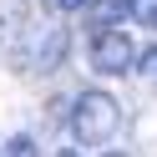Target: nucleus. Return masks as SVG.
Listing matches in <instances>:
<instances>
[{
  "label": "nucleus",
  "instance_id": "7",
  "mask_svg": "<svg viewBox=\"0 0 157 157\" xmlns=\"http://www.w3.org/2000/svg\"><path fill=\"white\" fill-rule=\"evenodd\" d=\"M137 71H142L147 81L157 86V46H152V51H142V66H137Z\"/></svg>",
  "mask_w": 157,
  "mask_h": 157
},
{
  "label": "nucleus",
  "instance_id": "8",
  "mask_svg": "<svg viewBox=\"0 0 157 157\" xmlns=\"http://www.w3.org/2000/svg\"><path fill=\"white\" fill-rule=\"evenodd\" d=\"M61 10H91V0H56Z\"/></svg>",
  "mask_w": 157,
  "mask_h": 157
},
{
  "label": "nucleus",
  "instance_id": "6",
  "mask_svg": "<svg viewBox=\"0 0 157 157\" xmlns=\"http://www.w3.org/2000/svg\"><path fill=\"white\" fill-rule=\"evenodd\" d=\"M5 157H36V142H31L25 132H15L10 142H5Z\"/></svg>",
  "mask_w": 157,
  "mask_h": 157
},
{
  "label": "nucleus",
  "instance_id": "3",
  "mask_svg": "<svg viewBox=\"0 0 157 157\" xmlns=\"http://www.w3.org/2000/svg\"><path fill=\"white\" fill-rule=\"evenodd\" d=\"M61 56H66V31H61V25H51V31H46V46L36 51V71H56Z\"/></svg>",
  "mask_w": 157,
  "mask_h": 157
},
{
  "label": "nucleus",
  "instance_id": "1",
  "mask_svg": "<svg viewBox=\"0 0 157 157\" xmlns=\"http://www.w3.org/2000/svg\"><path fill=\"white\" fill-rule=\"evenodd\" d=\"M117 122H122V106L106 91H81V101H76V112H71V137L81 147H101V142H112Z\"/></svg>",
  "mask_w": 157,
  "mask_h": 157
},
{
  "label": "nucleus",
  "instance_id": "9",
  "mask_svg": "<svg viewBox=\"0 0 157 157\" xmlns=\"http://www.w3.org/2000/svg\"><path fill=\"white\" fill-rule=\"evenodd\" d=\"M56 157H81V152H76V147H61V152H56Z\"/></svg>",
  "mask_w": 157,
  "mask_h": 157
},
{
  "label": "nucleus",
  "instance_id": "2",
  "mask_svg": "<svg viewBox=\"0 0 157 157\" xmlns=\"http://www.w3.org/2000/svg\"><path fill=\"white\" fill-rule=\"evenodd\" d=\"M91 66L101 76H127L137 66V46H132V36L127 31H117V25H101L96 31V41H91Z\"/></svg>",
  "mask_w": 157,
  "mask_h": 157
},
{
  "label": "nucleus",
  "instance_id": "5",
  "mask_svg": "<svg viewBox=\"0 0 157 157\" xmlns=\"http://www.w3.org/2000/svg\"><path fill=\"white\" fill-rule=\"evenodd\" d=\"M96 5V15H101V25H112L117 15H127V0H91Z\"/></svg>",
  "mask_w": 157,
  "mask_h": 157
},
{
  "label": "nucleus",
  "instance_id": "4",
  "mask_svg": "<svg viewBox=\"0 0 157 157\" xmlns=\"http://www.w3.org/2000/svg\"><path fill=\"white\" fill-rule=\"evenodd\" d=\"M127 10L137 15V25H152L157 31V0H127Z\"/></svg>",
  "mask_w": 157,
  "mask_h": 157
}]
</instances>
